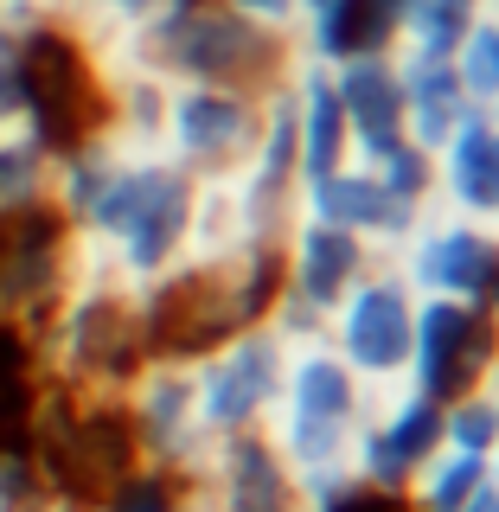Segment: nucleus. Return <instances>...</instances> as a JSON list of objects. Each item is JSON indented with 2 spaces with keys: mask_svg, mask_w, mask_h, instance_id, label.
I'll return each mask as SVG.
<instances>
[{
  "mask_svg": "<svg viewBox=\"0 0 499 512\" xmlns=\"http://www.w3.org/2000/svg\"><path fill=\"white\" fill-rule=\"evenodd\" d=\"M96 512H192V474L186 468H160V461H141V468L128 474Z\"/></svg>",
  "mask_w": 499,
  "mask_h": 512,
  "instance_id": "nucleus-17",
  "label": "nucleus"
},
{
  "mask_svg": "<svg viewBox=\"0 0 499 512\" xmlns=\"http://www.w3.org/2000/svg\"><path fill=\"white\" fill-rule=\"evenodd\" d=\"M128 423H135L141 455H154L160 468L199 474L205 448H212V429L199 416V384L186 365H148L128 384Z\"/></svg>",
  "mask_w": 499,
  "mask_h": 512,
  "instance_id": "nucleus-8",
  "label": "nucleus"
},
{
  "mask_svg": "<svg viewBox=\"0 0 499 512\" xmlns=\"http://www.w3.org/2000/svg\"><path fill=\"white\" fill-rule=\"evenodd\" d=\"M404 276L423 295L499 308V237L487 224H423V231H410Z\"/></svg>",
  "mask_w": 499,
  "mask_h": 512,
  "instance_id": "nucleus-9",
  "label": "nucleus"
},
{
  "mask_svg": "<svg viewBox=\"0 0 499 512\" xmlns=\"http://www.w3.org/2000/svg\"><path fill=\"white\" fill-rule=\"evenodd\" d=\"M461 512H499V474H493V480H487V487H480V493H474V500L461 506Z\"/></svg>",
  "mask_w": 499,
  "mask_h": 512,
  "instance_id": "nucleus-20",
  "label": "nucleus"
},
{
  "mask_svg": "<svg viewBox=\"0 0 499 512\" xmlns=\"http://www.w3.org/2000/svg\"><path fill=\"white\" fill-rule=\"evenodd\" d=\"M493 122H499V116H493Z\"/></svg>",
  "mask_w": 499,
  "mask_h": 512,
  "instance_id": "nucleus-24",
  "label": "nucleus"
},
{
  "mask_svg": "<svg viewBox=\"0 0 499 512\" xmlns=\"http://www.w3.org/2000/svg\"><path fill=\"white\" fill-rule=\"evenodd\" d=\"M52 186V148L32 128H0V212L39 205Z\"/></svg>",
  "mask_w": 499,
  "mask_h": 512,
  "instance_id": "nucleus-14",
  "label": "nucleus"
},
{
  "mask_svg": "<svg viewBox=\"0 0 499 512\" xmlns=\"http://www.w3.org/2000/svg\"><path fill=\"white\" fill-rule=\"evenodd\" d=\"M224 7L244 13V20H256V26H282V20L301 13V0H224Z\"/></svg>",
  "mask_w": 499,
  "mask_h": 512,
  "instance_id": "nucleus-19",
  "label": "nucleus"
},
{
  "mask_svg": "<svg viewBox=\"0 0 499 512\" xmlns=\"http://www.w3.org/2000/svg\"><path fill=\"white\" fill-rule=\"evenodd\" d=\"M493 474H499V461H487V455L436 448V461H429V468L410 480V506H416V512H461Z\"/></svg>",
  "mask_w": 499,
  "mask_h": 512,
  "instance_id": "nucleus-13",
  "label": "nucleus"
},
{
  "mask_svg": "<svg viewBox=\"0 0 499 512\" xmlns=\"http://www.w3.org/2000/svg\"><path fill=\"white\" fill-rule=\"evenodd\" d=\"M493 320H499V308H493Z\"/></svg>",
  "mask_w": 499,
  "mask_h": 512,
  "instance_id": "nucleus-23",
  "label": "nucleus"
},
{
  "mask_svg": "<svg viewBox=\"0 0 499 512\" xmlns=\"http://www.w3.org/2000/svg\"><path fill=\"white\" fill-rule=\"evenodd\" d=\"M20 512H52V506H20Z\"/></svg>",
  "mask_w": 499,
  "mask_h": 512,
  "instance_id": "nucleus-22",
  "label": "nucleus"
},
{
  "mask_svg": "<svg viewBox=\"0 0 499 512\" xmlns=\"http://www.w3.org/2000/svg\"><path fill=\"white\" fill-rule=\"evenodd\" d=\"M301 506H308V512H416L410 493L372 487V480H359L352 468L308 474V480H301Z\"/></svg>",
  "mask_w": 499,
  "mask_h": 512,
  "instance_id": "nucleus-15",
  "label": "nucleus"
},
{
  "mask_svg": "<svg viewBox=\"0 0 499 512\" xmlns=\"http://www.w3.org/2000/svg\"><path fill=\"white\" fill-rule=\"evenodd\" d=\"M372 397L378 391L327 340L288 352V378H282V404H276V448L295 461L301 480L352 468V442H359V423L372 416Z\"/></svg>",
  "mask_w": 499,
  "mask_h": 512,
  "instance_id": "nucleus-1",
  "label": "nucleus"
},
{
  "mask_svg": "<svg viewBox=\"0 0 499 512\" xmlns=\"http://www.w3.org/2000/svg\"><path fill=\"white\" fill-rule=\"evenodd\" d=\"M487 404H493V423H499V365H493V378H487ZM493 461H499V442H493Z\"/></svg>",
  "mask_w": 499,
  "mask_h": 512,
  "instance_id": "nucleus-21",
  "label": "nucleus"
},
{
  "mask_svg": "<svg viewBox=\"0 0 499 512\" xmlns=\"http://www.w3.org/2000/svg\"><path fill=\"white\" fill-rule=\"evenodd\" d=\"M499 365V320L480 301H416V340H410V391L436 397V404H461V397L487 391Z\"/></svg>",
  "mask_w": 499,
  "mask_h": 512,
  "instance_id": "nucleus-2",
  "label": "nucleus"
},
{
  "mask_svg": "<svg viewBox=\"0 0 499 512\" xmlns=\"http://www.w3.org/2000/svg\"><path fill=\"white\" fill-rule=\"evenodd\" d=\"M436 180L448 186V199L474 218H499V122L493 116H468L448 135Z\"/></svg>",
  "mask_w": 499,
  "mask_h": 512,
  "instance_id": "nucleus-12",
  "label": "nucleus"
},
{
  "mask_svg": "<svg viewBox=\"0 0 499 512\" xmlns=\"http://www.w3.org/2000/svg\"><path fill=\"white\" fill-rule=\"evenodd\" d=\"M474 26H480V0H410L404 13V32L423 58H455Z\"/></svg>",
  "mask_w": 499,
  "mask_h": 512,
  "instance_id": "nucleus-16",
  "label": "nucleus"
},
{
  "mask_svg": "<svg viewBox=\"0 0 499 512\" xmlns=\"http://www.w3.org/2000/svg\"><path fill=\"white\" fill-rule=\"evenodd\" d=\"M205 487H212L218 512H308L301 506V474L276 448L269 429H237V436H212L199 461Z\"/></svg>",
  "mask_w": 499,
  "mask_h": 512,
  "instance_id": "nucleus-7",
  "label": "nucleus"
},
{
  "mask_svg": "<svg viewBox=\"0 0 499 512\" xmlns=\"http://www.w3.org/2000/svg\"><path fill=\"white\" fill-rule=\"evenodd\" d=\"M436 448H448V410L423 391H404L359 423V442H352V474L372 480V487H397L410 493V480L436 461Z\"/></svg>",
  "mask_w": 499,
  "mask_h": 512,
  "instance_id": "nucleus-5",
  "label": "nucleus"
},
{
  "mask_svg": "<svg viewBox=\"0 0 499 512\" xmlns=\"http://www.w3.org/2000/svg\"><path fill=\"white\" fill-rule=\"evenodd\" d=\"M167 141L186 167L224 180L231 167H244L263 141V116L250 109L244 90H218V84H186L167 96Z\"/></svg>",
  "mask_w": 499,
  "mask_h": 512,
  "instance_id": "nucleus-6",
  "label": "nucleus"
},
{
  "mask_svg": "<svg viewBox=\"0 0 499 512\" xmlns=\"http://www.w3.org/2000/svg\"><path fill=\"white\" fill-rule=\"evenodd\" d=\"M282 295L301 301V308H314L320 320H327L340 301L359 288L365 276H372V250H365V237L340 231V224H320V218H301L295 237L282 244Z\"/></svg>",
  "mask_w": 499,
  "mask_h": 512,
  "instance_id": "nucleus-10",
  "label": "nucleus"
},
{
  "mask_svg": "<svg viewBox=\"0 0 499 512\" xmlns=\"http://www.w3.org/2000/svg\"><path fill=\"white\" fill-rule=\"evenodd\" d=\"M410 340H416V288L404 269H372L340 308L327 314V346L359 372L365 384H391L410 372Z\"/></svg>",
  "mask_w": 499,
  "mask_h": 512,
  "instance_id": "nucleus-4",
  "label": "nucleus"
},
{
  "mask_svg": "<svg viewBox=\"0 0 499 512\" xmlns=\"http://www.w3.org/2000/svg\"><path fill=\"white\" fill-rule=\"evenodd\" d=\"M493 442H499V423H493L487 391H474V397H461V404H448V448H461V455H487V461H493Z\"/></svg>",
  "mask_w": 499,
  "mask_h": 512,
  "instance_id": "nucleus-18",
  "label": "nucleus"
},
{
  "mask_svg": "<svg viewBox=\"0 0 499 512\" xmlns=\"http://www.w3.org/2000/svg\"><path fill=\"white\" fill-rule=\"evenodd\" d=\"M288 346L276 327H250L237 340H224L212 359H199V416L212 436H237V429H263L282 404V378H288Z\"/></svg>",
  "mask_w": 499,
  "mask_h": 512,
  "instance_id": "nucleus-3",
  "label": "nucleus"
},
{
  "mask_svg": "<svg viewBox=\"0 0 499 512\" xmlns=\"http://www.w3.org/2000/svg\"><path fill=\"white\" fill-rule=\"evenodd\" d=\"M308 218L340 224L352 237H391V244L416 231V205L391 199L372 167H333L327 180H308Z\"/></svg>",
  "mask_w": 499,
  "mask_h": 512,
  "instance_id": "nucleus-11",
  "label": "nucleus"
}]
</instances>
